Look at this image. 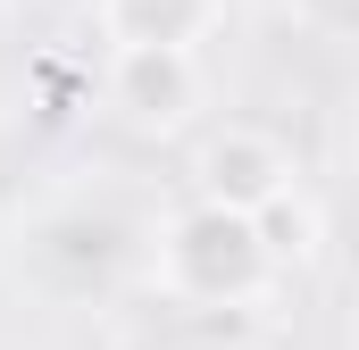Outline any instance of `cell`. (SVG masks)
<instances>
[{"instance_id":"obj_4","label":"cell","mask_w":359,"mask_h":350,"mask_svg":"<svg viewBox=\"0 0 359 350\" xmlns=\"http://www.w3.org/2000/svg\"><path fill=\"white\" fill-rule=\"evenodd\" d=\"M92 25L109 50H201L209 34H226V0H92Z\"/></svg>"},{"instance_id":"obj_5","label":"cell","mask_w":359,"mask_h":350,"mask_svg":"<svg viewBox=\"0 0 359 350\" xmlns=\"http://www.w3.org/2000/svg\"><path fill=\"white\" fill-rule=\"evenodd\" d=\"M259 242H268L276 275H292V267H318V251H326V209L309 200V183L276 192L268 209H259Z\"/></svg>"},{"instance_id":"obj_6","label":"cell","mask_w":359,"mask_h":350,"mask_svg":"<svg viewBox=\"0 0 359 350\" xmlns=\"http://www.w3.org/2000/svg\"><path fill=\"white\" fill-rule=\"evenodd\" d=\"M351 350H359V309H351Z\"/></svg>"},{"instance_id":"obj_1","label":"cell","mask_w":359,"mask_h":350,"mask_svg":"<svg viewBox=\"0 0 359 350\" xmlns=\"http://www.w3.org/2000/svg\"><path fill=\"white\" fill-rule=\"evenodd\" d=\"M151 284H159L176 309H201V317L251 309L276 284V259H268V242H259V217L192 192L176 217L159 225V242H151Z\"/></svg>"},{"instance_id":"obj_2","label":"cell","mask_w":359,"mask_h":350,"mask_svg":"<svg viewBox=\"0 0 359 350\" xmlns=\"http://www.w3.org/2000/svg\"><path fill=\"white\" fill-rule=\"evenodd\" d=\"M100 100H109V117L117 125H134V134H184L192 117H201V50H159V42H142V50H109V67H100Z\"/></svg>"},{"instance_id":"obj_3","label":"cell","mask_w":359,"mask_h":350,"mask_svg":"<svg viewBox=\"0 0 359 350\" xmlns=\"http://www.w3.org/2000/svg\"><path fill=\"white\" fill-rule=\"evenodd\" d=\"M292 183H301V159L268 125H217L192 150V192L201 200H226V209H251V217L268 209L276 192H292Z\"/></svg>"}]
</instances>
